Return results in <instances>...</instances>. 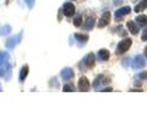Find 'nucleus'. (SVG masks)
Masks as SVG:
<instances>
[{
	"label": "nucleus",
	"mask_w": 147,
	"mask_h": 129,
	"mask_svg": "<svg viewBox=\"0 0 147 129\" xmlns=\"http://www.w3.org/2000/svg\"><path fill=\"white\" fill-rule=\"evenodd\" d=\"M10 74V55L0 50V76H7Z\"/></svg>",
	"instance_id": "1"
},
{
	"label": "nucleus",
	"mask_w": 147,
	"mask_h": 129,
	"mask_svg": "<svg viewBox=\"0 0 147 129\" xmlns=\"http://www.w3.org/2000/svg\"><path fill=\"white\" fill-rule=\"evenodd\" d=\"M132 44V39L131 38H123L120 42L118 43V47H117V54L118 55H123L124 53H126L129 48L131 47Z\"/></svg>",
	"instance_id": "2"
},
{
	"label": "nucleus",
	"mask_w": 147,
	"mask_h": 129,
	"mask_svg": "<svg viewBox=\"0 0 147 129\" xmlns=\"http://www.w3.org/2000/svg\"><path fill=\"white\" fill-rule=\"evenodd\" d=\"M145 65H146V62L142 55H136L134 58V60L131 62L132 69H141V68H145Z\"/></svg>",
	"instance_id": "3"
},
{
	"label": "nucleus",
	"mask_w": 147,
	"mask_h": 129,
	"mask_svg": "<svg viewBox=\"0 0 147 129\" xmlns=\"http://www.w3.org/2000/svg\"><path fill=\"white\" fill-rule=\"evenodd\" d=\"M75 10H76V7H75V5H74L72 3H65V4H64V6H63V12H64V15L67 16V17L74 16V14H75Z\"/></svg>",
	"instance_id": "4"
},
{
	"label": "nucleus",
	"mask_w": 147,
	"mask_h": 129,
	"mask_svg": "<svg viewBox=\"0 0 147 129\" xmlns=\"http://www.w3.org/2000/svg\"><path fill=\"white\" fill-rule=\"evenodd\" d=\"M110 17H112V15H110V12H104L102 17H100V20L98 22V27L99 29H103V27L108 26L109 22H110Z\"/></svg>",
	"instance_id": "5"
},
{
	"label": "nucleus",
	"mask_w": 147,
	"mask_h": 129,
	"mask_svg": "<svg viewBox=\"0 0 147 129\" xmlns=\"http://www.w3.org/2000/svg\"><path fill=\"white\" fill-rule=\"evenodd\" d=\"M94 63H96V57H94V54L93 53H88L85 57V59H84V64L88 68V69H91V68H93L94 67Z\"/></svg>",
	"instance_id": "6"
},
{
	"label": "nucleus",
	"mask_w": 147,
	"mask_h": 129,
	"mask_svg": "<svg viewBox=\"0 0 147 129\" xmlns=\"http://www.w3.org/2000/svg\"><path fill=\"white\" fill-rule=\"evenodd\" d=\"M79 90L82 91V92H86L90 90V82H88V79L86 76H81L80 80H79Z\"/></svg>",
	"instance_id": "7"
},
{
	"label": "nucleus",
	"mask_w": 147,
	"mask_h": 129,
	"mask_svg": "<svg viewBox=\"0 0 147 129\" xmlns=\"http://www.w3.org/2000/svg\"><path fill=\"white\" fill-rule=\"evenodd\" d=\"M130 11H131L130 6H124V7L118 9V10L115 11V20H120L121 16H125V15H127V14H130Z\"/></svg>",
	"instance_id": "8"
},
{
	"label": "nucleus",
	"mask_w": 147,
	"mask_h": 129,
	"mask_svg": "<svg viewBox=\"0 0 147 129\" xmlns=\"http://www.w3.org/2000/svg\"><path fill=\"white\" fill-rule=\"evenodd\" d=\"M60 74H61V79L65 80V81L70 80V79L74 77V70L71 68H64Z\"/></svg>",
	"instance_id": "9"
},
{
	"label": "nucleus",
	"mask_w": 147,
	"mask_h": 129,
	"mask_svg": "<svg viewBox=\"0 0 147 129\" xmlns=\"http://www.w3.org/2000/svg\"><path fill=\"white\" fill-rule=\"evenodd\" d=\"M103 75H98L97 77H96V80L93 81V86L97 87L98 85H103V84H108V82L110 81L109 77H107V79H103Z\"/></svg>",
	"instance_id": "10"
},
{
	"label": "nucleus",
	"mask_w": 147,
	"mask_h": 129,
	"mask_svg": "<svg viewBox=\"0 0 147 129\" xmlns=\"http://www.w3.org/2000/svg\"><path fill=\"white\" fill-rule=\"evenodd\" d=\"M127 29H129V32H130L131 35H137L139 33V27H137V25L135 24V22H132V21H127Z\"/></svg>",
	"instance_id": "11"
},
{
	"label": "nucleus",
	"mask_w": 147,
	"mask_h": 129,
	"mask_svg": "<svg viewBox=\"0 0 147 129\" xmlns=\"http://www.w3.org/2000/svg\"><path fill=\"white\" fill-rule=\"evenodd\" d=\"M21 35L22 33H18V36H15V37H11V38H9L7 39V42H6V45H7V48H10V49H12L13 47H15V44L18 42V37H21Z\"/></svg>",
	"instance_id": "12"
},
{
	"label": "nucleus",
	"mask_w": 147,
	"mask_h": 129,
	"mask_svg": "<svg viewBox=\"0 0 147 129\" xmlns=\"http://www.w3.org/2000/svg\"><path fill=\"white\" fill-rule=\"evenodd\" d=\"M98 58L100 59V60H108V59L110 58V53L108 49H100L98 52Z\"/></svg>",
	"instance_id": "13"
},
{
	"label": "nucleus",
	"mask_w": 147,
	"mask_h": 129,
	"mask_svg": "<svg viewBox=\"0 0 147 129\" xmlns=\"http://www.w3.org/2000/svg\"><path fill=\"white\" fill-rule=\"evenodd\" d=\"M75 38H76L77 42H79V44L82 45V44H85L87 41H88V36L82 35V33H75Z\"/></svg>",
	"instance_id": "14"
},
{
	"label": "nucleus",
	"mask_w": 147,
	"mask_h": 129,
	"mask_svg": "<svg viewBox=\"0 0 147 129\" xmlns=\"http://www.w3.org/2000/svg\"><path fill=\"white\" fill-rule=\"evenodd\" d=\"M84 27L86 30H92L94 27V17H92V16H90V17H87V20H86V22H85V25H84Z\"/></svg>",
	"instance_id": "15"
},
{
	"label": "nucleus",
	"mask_w": 147,
	"mask_h": 129,
	"mask_svg": "<svg viewBox=\"0 0 147 129\" xmlns=\"http://www.w3.org/2000/svg\"><path fill=\"white\" fill-rule=\"evenodd\" d=\"M28 65H25L24 68L21 69V73H20V82H24L25 79L27 77V75H28Z\"/></svg>",
	"instance_id": "16"
},
{
	"label": "nucleus",
	"mask_w": 147,
	"mask_h": 129,
	"mask_svg": "<svg viewBox=\"0 0 147 129\" xmlns=\"http://www.w3.org/2000/svg\"><path fill=\"white\" fill-rule=\"evenodd\" d=\"M146 7H147V0H142V1H140V3L135 6L134 10H135L136 12H140V11H142V10H145Z\"/></svg>",
	"instance_id": "17"
},
{
	"label": "nucleus",
	"mask_w": 147,
	"mask_h": 129,
	"mask_svg": "<svg viewBox=\"0 0 147 129\" xmlns=\"http://www.w3.org/2000/svg\"><path fill=\"white\" fill-rule=\"evenodd\" d=\"M136 22L140 26H147V16L146 15H139L136 17Z\"/></svg>",
	"instance_id": "18"
},
{
	"label": "nucleus",
	"mask_w": 147,
	"mask_h": 129,
	"mask_svg": "<svg viewBox=\"0 0 147 129\" xmlns=\"http://www.w3.org/2000/svg\"><path fill=\"white\" fill-rule=\"evenodd\" d=\"M10 31H11V27L9 26V25L4 26V27H0V35H1V36H5V35H7Z\"/></svg>",
	"instance_id": "19"
},
{
	"label": "nucleus",
	"mask_w": 147,
	"mask_h": 129,
	"mask_svg": "<svg viewBox=\"0 0 147 129\" xmlns=\"http://www.w3.org/2000/svg\"><path fill=\"white\" fill-rule=\"evenodd\" d=\"M81 24H82V17H81V15H77V16L74 17V25H75L76 27H80Z\"/></svg>",
	"instance_id": "20"
},
{
	"label": "nucleus",
	"mask_w": 147,
	"mask_h": 129,
	"mask_svg": "<svg viewBox=\"0 0 147 129\" xmlns=\"http://www.w3.org/2000/svg\"><path fill=\"white\" fill-rule=\"evenodd\" d=\"M63 91H65V92H71L74 91V86L72 85H65L63 87Z\"/></svg>",
	"instance_id": "21"
},
{
	"label": "nucleus",
	"mask_w": 147,
	"mask_h": 129,
	"mask_svg": "<svg viewBox=\"0 0 147 129\" xmlns=\"http://www.w3.org/2000/svg\"><path fill=\"white\" fill-rule=\"evenodd\" d=\"M25 3L27 4V6H28L30 9H32L34 5V0H25Z\"/></svg>",
	"instance_id": "22"
},
{
	"label": "nucleus",
	"mask_w": 147,
	"mask_h": 129,
	"mask_svg": "<svg viewBox=\"0 0 147 129\" xmlns=\"http://www.w3.org/2000/svg\"><path fill=\"white\" fill-rule=\"evenodd\" d=\"M141 39H142V41H145V42L147 41V29H145V30H144V32H142Z\"/></svg>",
	"instance_id": "23"
},
{
	"label": "nucleus",
	"mask_w": 147,
	"mask_h": 129,
	"mask_svg": "<svg viewBox=\"0 0 147 129\" xmlns=\"http://www.w3.org/2000/svg\"><path fill=\"white\" fill-rule=\"evenodd\" d=\"M137 77H140L141 80H145V79H147V71H145V73H141L140 75H137Z\"/></svg>",
	"instance_id": "24"
},
{
	"label": "nucleus",
	"mask_w": 147,
	"mask_h": 129,
	"mask_svg": "<svg viewBox=\"0 0 147 129\" xmlns=\"http://www.w3.org/2000/svg\"><path fill=\"white\" fill-rule=\"evenodd\" d=\"M145 55H146V57H147V47L145 48Z\"/></svg>",
	"instance_id": "25"
}]
</instances>
